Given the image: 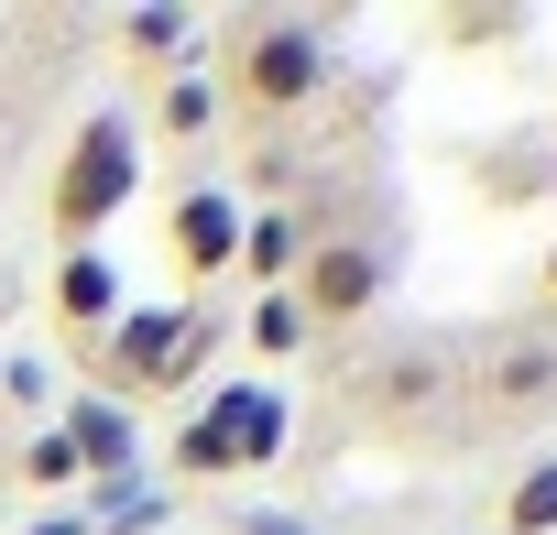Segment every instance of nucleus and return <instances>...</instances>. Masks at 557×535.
I'll list each match as a JSON object with an SVG mask.
<instances>
[{"mask_svg": "<svg viewBox=\"0 0 557 535\" xmlns=\"http://www.w3.org/2000/svg\"><path fill=\"white\" fill-rule=\"evenodd\" d=\"M23 481H34V492H88V470H77V448H66L55 426H45V437L23 448Z\"/></svg>", "mask_w": 557, "mask_h": 535, "instance_id": "obj_17", "label": "nucleus"}, {"mask_svg": "<svg viewBox=\"0 0 557 535\" xmlns=\"http://www.w3.org/2000/svg\"><path fill=\"white\" fill-rule=\"evenodd\" d=\"M240 328H251V350H262V361H296V350H307L296 296H251V318H240Z\"/></svg>", "mask_w": 557, "mask_h": 535, "instance_id": "obj_15", "label": "nucleus"}, {"mask_svg": "<svg viewBox=\"0 0 557 535\" xmlns=\"http://www.w3.org/2000/svg\"><path fill=\"white\" fill-rule=\"evenodd\" d=\"M329 77H339V45H329V23H307V12L230 23V45L208 55L219 110H230V121H251V132H273V121L318 110V99H329Z\"/></svg>", "mask_w": 557, "mask_h": 535, "instance_id": "obj_1", "label": "nucleus"}, {"mask_svg": "<svg viewBox=\"0 0 557 535\" xmlns=\"http://www.w3.org/2000/svg\"><path fill=\"white\" fill-rule=\"evenodd\" d=\"M240 535H307V524H262V513H251V524H240Z\"/></svg>", "mask_w": 557, "mask_h": 535, "instance_id": "obj_20", "label": "nucleus"}, {"mask_svg": "<svg viewBox=\"0 0 557 535\" xmlns=\"http://www.w3.org/2000/svg\"><path fill=\"white\" fill-rule=\"evenodd\" d=\"M121 45H132V66H153V77H197L208 55H197V12H121Z\"/></svg>", "mask_w": 557, "mask_h": 535, "instance_id": "obj_11", "label": "nucleus"}, {"mask_svg": "<svg viewBox=\"0 0 557 535\" xmlns=\"http://www.w3.org/2000/svg\"><path fill=\"white\" fill-rule=\"evenodd\" d=\"M481 405H492V415H535V405H557V328H513V339L481 361Z\"/></svg>", "mask_w": 557, "mask_h": 535, "instance_id": "obj_6", "label": "nucleus"}, {"mask_svg": "<svg viewBox=\"0 0 557 535\" xmlns=\"http://www.w3.org/2000/svg\"><path fill=\"white\" fill-rule=\"evenodd\" d=\"M55 437L77 448V470H88V481H121V470H132V448H143V437H132V415H121L110 394H77Z\"/></svg>", "mask_w": 557, "mask_h": 535, "instance_id": "obj_9", "label": "nucleus"}, {"mask_svg": "<svg viewBox=\"0 0 557 535\" xmlns=\"http://www.w3.org/2000/svg\"><path fill=\"white\" fill-rule=\"evenodd\" d=\"M186 339H197V307H121L110 339H99V394L110 405L121 394H164L175 361H186Z\"/></svg>", "mask_w": 557, "mask_h": 535, "instance_id": "obj_4", "label": "nucleus"}, {"mask_svg": "<svg viewBox=\"0 0 557 535\" xmlns=\"http://www.w3.org/2000/svg\"><path fill=\"white\" fill-rule=\"evenodd\" d=\"M240 197L230 186H186L175 208H164V251H175V274L186 285H230V262H240Z\"/></svg>", "mask_w": 557, "mask_h": 535, "instance_id": "obj_5", "label": "nucleus"}, {"mask_svg": "<svg viewBox=\"0 0 557 535\" xmlns=\"http://www.w3.org/2000/svg\"><path fill=\"white\" fill-rule=\"evenodd\" d=\"M285 296H296L307 339H339V328L383 318V296H394V240H372V229H318Z\"/></svg>", "mask_w": 557, "mask_h": 535, "instance_id": "obj_3", "label": "nucleus"}, {"mask_svg": "<svg viewBox=\"0 0 557 535\" xmlns=\"http://www.w3.org/2000/svg\"><path fill=\"white\" fill-rule=\"evenodd\" d=\"M23 535H88V513H45V524H23Z\"/></svg>", "mask_w": 557, "mask_h": 535, "instance_id": "obj_19", "label": "nucleus"}, {"mask_svg": "<svg viewBox=\"0 0 557 535\" xmlns=\"http://www.w3.org/2000/svg\"><path fill=\"white\" fill-rule=\"evenodd\" d=\"M208 132H219V88H208V66H197V77H164V88H153V142L197 153Z\"/></svg>", "mask_w": 557, "mask_h": 535, "instance_id": "obj_12", "label": "nucleus"}, {"mask_svg": "<svg viewBox=\"0 0 557 535\" xmlns=\"http://www.w3.org/2000/svg\"><path fill=\"white\" fill-rule=\"evenodd\" d=\"M175 470H186V481H230V470H240V448H230V415H219V394H208V405H197V415L175 426Z\"/></svg>", "mask_w": 557, "mask_h": 535, "instance_id": "obj_13", "label": "nucleus"}, {"mask_svg": "<svg viewBox=\"0 0 557 535\" xmlns=\"http://www.w3.org/2000/svg\"><path fill=\"white\" fill-rule=\"evenodd\" d=\"M219 415H230L240 470H273V459H285V394H273V383H219Z\"/></svg>", "mask_w": 557, "mask_h": 535, "instance_id": "obj_10", "label": "nucleus"}, {"mask_svg": "<svg viewBox=\"0 0 557 535\" xmlns=\"http://www.w3.org/2000/svg\"><path fill=\"white\" fill-rule=\"evenodd\" d=\"M307 240H318L307 208H251V219H240V262H230V274L262 285V296H285V285H296V262H307Z\"/></svg>", "mask_w": 557, "mask_h": 535, "instance_id": "obj_7", "label": "nucleus"}, {"mask_svg": "<svg viewBox=\"0 0 557 535\" xmlns=\"http://www.w3.org/2000/svg\"><path fill=\"white\" fill-rule=\"evenodd\" d=\"M492 535H557V459H535V470L492 502Z\"/></svg>", "mask_w": 557, "mask_h": 535, "instance_id": "obj_14", "label": "nucleus"}, {"mask_svg": "<svg viewBox=\"0 0 557 535\" xmlns=\"http://www.w3.org/2000/svg\"><path fill=\"white\" fill-rule=\"evenodd\" d=\"M143 197V121L132 110H88L77 142L55 153V186H45V229L55 251H99V229Z\"/></svg>", "mask_w": 557, "mask_h": 535, "instance_id": "obj_2", "label": "nucleus"}, {"mask_svg": "<svg viewBox=\"0 0 557 535\" xmlns=\"http://www.w3.org/2000/svg\"><path fill=\"white\" fill-rule=\"evenodd\" d=\"M437 383H448V372H437V350H416V361H383V372H372V405H426Z\"/></svg>", "mask_w": 557, "mask_h": 535, "instance_id": "obj_16", "label": "nucleus"}, {"mask_svg": "<svg viewBox=\"0 0 557 535\" xmlns=\"http://www.w3.org/2000/svg\"><path fill=\"white\" fill-rule=\"evenodd\" d=\"M535 296H546V318H557V240H546V262H535Z\"/></svg>", "mask_w": 557, "mask_h": 535, "instance_id": "obj_18", "label": "nucleus"}, {"mask_svg": "<svg viewBox=\"0 0 557 535\" xmlns=\"http://www.w3.org/2000/svg\"><path fill=\"white\" fill-rule=\"evenodd\" d=\"M110 318H121V274H110V251H55V328L99 350Z\"/></svg>", "mask_w": 557, "mask_h": 535, "instance_id": "obj_8", "label": "nucleus"}]
</instances>
